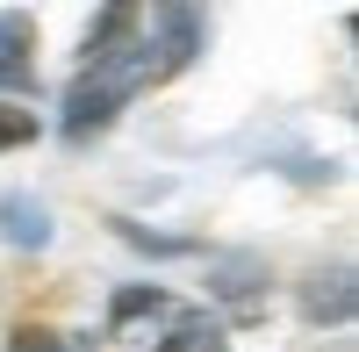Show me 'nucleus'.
<instances>
[{
	"mask_svg": "<svg viewBox=\"0 0 359 352\" xmlns=\"http://www.w3.org/2000/svg\"><path fill=\"white\" fill-rule=\"evenodd\" d=\"M151 22H158V43H151V50H165V57H158V79L180 72V65H194V50H201V36H208V22H201L194 8H180V0H165Z\"/></svg>",
	"mask_w": 359,
	"mask_h": 352,
	"instance_id": "obj_1",
	"label": "nucleus"
},
{
	"mask_svg": "<svg viewBox=\"0 0 359 352\" xmlns=\"http://www.w3.org/2000/svg\"><path fill=\"white\" fill-rule=\"evenodd\" d=\"M36 86V29L29 15H0V94Z\"/></svg>",
	"mask_w": 359,
	"mask_h": 352,
	"instance_id": "obj_2",
	"label": "nucleus"
},
{
	"mask_svg": "<svg viewBox=\"0 0 359 352\" xmlns=\"http://www.w3.org/2000/svg\"><path fill=\"white\" fill-rule=\"evenodd\" d=\"M302 316L309 324H352V266H316L302 287Z\"/></svg>",
	"mask_w": 359,
	"mask_h": 352,
	"instance_id": "obj_3",
	"label": "nucleus"
},
{
	"mask_svg": "<svg viewBox=\"0 0 359 352\" xmlns=\"http://www.w3.org/2000/svg\"><path fill=\"white\" fill-rule=\"evenodd\" d=\"M0 238L15 252H43L50 245V209L36 194H0Z\"/></svg>",
	"mask_w": 359,
	"mask_h": 352,
	"instance_id": "obj_4",
	"label": "nucleus"
},
{
	"mask_svg": "<svg viewBox=\"0 0 359 352\" xmlns=\"http://www.w3.org/2000/svg\"><path fill=\"white\" fill-rule=\"evenodd\" d=\"M137 8H108L94 29H86V65H108V57H123L130 43H137Z\"/></svg>",
	"mask_w": 359,
	"mask_h": 352,
	"instance_id": "obj_5",
	"label": "nucleus"
},
{
	"mask_svg": "<svg viewBox=\"0 0 359 352\" xmlns=\"http://www.w3.org/2000/svg\"><path fill=\"white\" fill-rule=\"evenodd\" d=\"M259 280H266V266H259V259H252V252H230V259H216V280H208V287H216L223 302H237V309H245V302L259 295Z\"/></svg>",
	"mask_w": 359,
	"mask_h": 352,
	"instance_id": "obj_6",
	"label": "nucleus"
},
{
	"mask_svg": "<svg viewBox=\"0 0 359 352\" xmlns=\"http://www.w3.org/2000/svg\"><path fill=\"white\" fill-rule=\"evenodd\" d=\"M22 144H36V108H8L0 101V151H22Z\"/></svg>",
	"mask_w": 359,
	"mask_h": 352,
	"instance_id": "obj_7",
	"label": "nucleus"
},
{
	"mask_svg": "<svg viewBox=\"0 0 359 352\" xmlns=\"http://www.w3.org/2000/svg\"><path fill=\"white\" fill-rule=\"evenodd\" d=\"M151 309H165V295H158V287H123V295H115V324H130V316H151Z\"/></svg>",
	"mask_w": 359,
	"mask_h": 352,
	"instance_id": "obj_8",
	"label": "nucleus"
},
{
	"mask_svg": "<svg viewBox=\"0 0 359 352\" xmlns=\"http://www.w3.org/2000/svg\"><path fill=\"white\" fill-rule=\"evenodd\" d=\"M115 230H123V238H130L137 252H187L180 238H158V230H144V223H130V216H115Z\"/></svg>",
	"mask_w": 359,
	"mask_h": 352,
	"instance_id": "obj_9",
	"label": "nucleus"
},
{
	"mask_svg": "<svg viewBox=\"0 0 359 352\" xmlns=\"http://www.w3.org/2000/svg\"><path fill=\"white\" fill-rule=\"evenodd\" d=\"M8 352H65V345H57V331H15Z\"/></svg>",
	"mask_w": 359,
	"mask_h": 352,
	"instance_id": "obj_10",
	"label": "nucleus"
}]
</instances>
